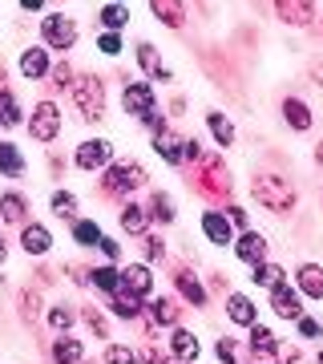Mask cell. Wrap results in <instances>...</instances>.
<instances>
[{"label": "cell", "instance_id": "obj_1", "mask_svg": "<svg viewBox=\"0 0 323 364\" xmlns=\"http://www.w3.org/2000/svg\"><path fill=\"white\" fill-rule=\"evenodd\" d=\"M251 198H255L263 210H271L275 219H287V215H295L299 207V191L295 182L279 174V170H255V178H251Z\"/></svg>", "mask_w": 323, "mask_h": 364}, {"label": "cell", "instance_id": "obj_2", "mask_svg": "<svg viewBox=\"0 0 323 364\" xmlns=\"http://www.w3.org/2000/svg\"><path fill=\"white\" fill-rule=\"evenodd\" d=\"M194 195L202 198L207 207H226L234 195V182H231V166L222 154H207L198 166H194Z\"/></svg>", "mask_w": 323, "mask_h": 364}, {"label": "cell", "instance_id": "obj_3", "mask_svg": "<svg viewBox=\"0 0 323 364\" xmlns=\"http://www.w3.org/2000/svg\"><path fill=\"white\" fill-rule=\"evenodd\" d=\"M146 182H150V174H146L142 162H129V158H121V162H109V166L102 170V198H109V203H126L133 191H142Z\"/></svg>", "mask_w": 323, "mask_h": 364}, {"label": "cell", "instance_id": "obj_4", "mask_svg": "<svg viewBox=\"0 0 323 364\" xmlns=\"http://www.w3.org/2000/svg\"><path fill=\"white\" fill-rule=\"evenodd\" d=\"M73 105H77L81 122H102L105 117V81L97 77V73H77V81H73Z\"/></svg>", "mask_w": 323, "mask_h": 364}, {"label": "cell", "instance_id": "obj_5", "mask_svg": "<svg viewBox=\"0 0 323 364\" xmlns=\"http://www.w3.org/2000/svg\"><path fill=\"white\" fill-rule=\"evenodd\" d=\"M40 41H45V49L53 53H69L77 45V21L65 13H49L40 21Z\"/></svg>", "mask_w": 323, "mask_h": 364}, {"label": "cell", "instance_id": "obj_6", "mask_svg": "<svg viewBox=\"0 0 323 364\" xmlns=\"http://www.w3.org/2000/svg\"><path fill=\"white\" fill-rule=\"evenodd\" d=\"M170 279H174V296H178L186 308H207L210 304L207 287H202V279L190 272V263H174V267H170Z\"/></svg>", "mask_w": 323, "mask_h": 364}, {"label": "cell", "instance_id": "obj_7", "mask_svg": "<svg viewBox=\"0 0 323 364\" xmlns=\"http://www.w3.org/2000/svg\"><path fill=\"white\" fill-rule=\"evenodd\" d=\"M271 13L287 28H311L319 16V4L315 0H271Z\"/></svg>", "mask_w": 323, "mask_h": 364}, {"label": "cell", "instance_id": "obj_8", "mask_svg": "<svg viewBox=\"0 0 323 364\" xmlns=\"http://www.w3.org/2000/svg\"><path fill=\"white\" fill-rule=\"evenodd\" d=\"M114 162V142L109 138H85V142L73 150V166L85 170V174H97Z\"/></svg>", "mask_w": 323, "mask_h": 364}, {"label": "cell", "instance_id": "obj_9", "mask_svg": "<svg viewBox=\"0 0 323 364\" xmlns=\"http://www.w3.org/2000/svg\"><path fill=\"white\" fill-rule=\"evenodd\" d=\"M28 134H33V142H53L57 134H61V109L53 97L33 105V117H28Z\"/></svg>", "mask_w": 323, "mask_h": 364}, {"label": "cell", "instance_id": "obj_10", "mask_svg": "<svg viewBox=\"0 0 323 364\" xmlns=\"http://www.w3.org/2000/svg\"><path fill=\"white\" fill-rule=\"evenodd\" d=\"M121 109H126L129 117H138V122H142L146 114H154L158 109L154 85H150V81H126V90H121Z\"/></svg>", "mask_w": 323, "mask_h": 364}, {"label": "cell", "instance_id": "obj_11", "mask_svg": "<svg viewBox=\"0 0 323 364\" xmlns=\"http://www.w3.org/2000/svg\"><path fill=\"white\" fill-rule=\"evenodd\" d=\"M182 304L178 296H150L146 299V316H150V324L154 328H178L182 324Z\"/></svg>", "mask_w": 323, "mask_h": 364}, {"label": "cell", "instance_id": "obj_12", "mask_svg": "<svg viewBox=\"0 0 323 364\" xmlns=\"http://www.w3.org/2000/svg\"><path fill=\"white\" fill-rule=\"evenodd\" d=\"M279 117H283L287 130H295V134H307L311 126H315V114H311V105L303 102V97H295V93H287L283 102H279Z\"/></svg>", "mask_w": 323, "mask_h": 364}, {"label": "cell", "instance_id": "obj_13", "mask_svg": "<svg viewBox=\"0 0 323 364\" xmlns=\"http://www.w3.org/2000/svg\"><path fill=\"white\" fill-rule=\"evenodd\" d=\"M231 247H234V259L246 263V267L263 263V259H267V251H271V247H267V235H258V231H239Z\"/></svg>", "mask_w": 323, "mask_h": 364}, {"label": "cell", "instance_id": "obj_14", "mask_svg": "<svg viewBox=\"0 0 323 364\" xmlns=\"http://www.w3.org/2000/svg\"><path fill=\"white\" fill-rule=\"evenodd\" d=\"M198 223H202V235H207V239L214 243V247H231V243H234V235H239V231L231 227V219H226V215H222L219 207H207Z\"/></svg>", "mask_w": 323, "mask_h": 364}, {"label": "cell", "instance_id": "obj_15", "mask_svg": "<svg viewBox=\"0 0 323 364\" xmlns=\"http://www.w3.org/2000/svg\"><path fill=\"white\" fill-rule=\"evenodd\" d=\"M271 312L279 316V320H291V324H295L299 316H307L303 312V296H299V287H291V284L275 287L271 291Z\"/></svg>", "mask_w": 323, "mask_h": 364}, {"label": "cell", "instance_id": "obj_16", "mask_svg": "<svg viewBox=\"0 0 323 364\" xmlns=\"http://www.w3.org/2000/svg\"><path fill=\"white\" fill-rule=\"evenodd\" d=\"M121 291H133V296H142V299L154 296V272H150V263H126L121 267Z\"/></svg>", "mask_w": 323, "mask_h": 364}, {"label": "cell", "instance_id": "obj_17", "mask_svg": "<svg viewBox=\"0 0 323 364\" xmlns=\"http://www.w3.org/2000/svg\"><path fill=\"white\" fill-rule=\"evenodd\" d=\"M21 247H25L28 259H45L49 247H53V231L45 223H25V227H21Z\"/></svg>", "mask_w": 323, "mask_h": 364}, {"label": "cell", "instance_id": "obj_18", "mask_svg": "<svg viewBox=\"0 0 323 364\" xmlns=\"http://www.w3.org/2000/svg\"><path fill=\"white\" fill-rule=\"evenodd\" d=\"M170 356H174V360L178 364H194L198 360V352H202V344H198V336H194L190 328H170Z\"/></svg>", "mask_w": 323, "mask_h": 364}, {"label": "cell", "instance_id": "obj_19", "mask_svg": "<svg viewBox=\"0 0 323 364\" xmlns=\"http://www.w3.org/2000/svg\"><path fill=\"white\" fill-rule=\"evenodd\" d=\"M279 344H283V340L275 336L271 328H263V324H251V328H246V348H251V356L275 360V356H279Z\"/></svg>", "mask_w": 323, "mask_h": 364}, {"label": "cell", "instance_id": "obj_20", "mask_svg": "<svg viewBox=\"0 0 323 364\" xmlns=\"http://www.w3.org/2000/svg\"><path fill=\"white\" fill-rule=\"evenodd\" d=\"M226 320L239 328H251L258 324V308H255V299L243 296V291H226Z\"/></svg>", "mask_w": 323, "mask_h": 364}, {"label": "cell", "instance_id": "obj_21", "mask_svg": "<svg viewBox=\"0 0 323 364\" xmlns=\"http://www.w3.org/2000/svg\"><path fill=\"white\" fill-rule=\"evenodd\" d=\"M49 360L53 364H81L85 360V344L69 332H57V340L49 344Z\"/></svg>", "mask_w": 323, "mask_h": 364}, {"label": "cell", "instance_id": "obj_22", "mask_svg": "<svg viewBox=\"0 0 323 364\" xmlns=\"http://www.w3.org/2000/svg\"><path fill=\"white\" fill-rule=\"evenodd\" d=\"M105 299H109V312H114L117 320H126V324H133V320L146 316V299L133 296V291H114V296H105Z\"/></svg>", "mask_w": 323, "mask_h": 364}, {"label": "cell", "instance_id": "obj_23", "mask_svg": "<svg viewBox=\"0 0 323 364\" xmlns=\"http://www.w3.org/2000/svg\"><path fill=\"white\" fill-rule=\"evenodd\" d=\"M295 287L303 299H323V263H299Z\"/></svg>", "mask_w": 323, "mask_h": 364}, {"label": "cell", "instance_id": "obj_24", "mask_svg": "<svg viewBox=\"0 0 323 364\" xmlns=\"http://www.w3.org/2000/svg\"><path fill=\"white\" fill-rule=\"evenodd\" d=\"M49 69H53V61H49V49H45V45H28V49L21 53V73H25L28 81L49 77Z\"/></svg>", "mask_w": 323, "mask_h": 364}, {"label": "cell", "instance_id": "obj_25", "mask_svg": "<svg viewBox=\"0 0 323 364\" xmlns=\"http://www.w3.org/2000/svg\"><path fill=\"white\" fill-rule=\"evenodd\" d=\"M117 227L126 235H133V239H142V235L150 231V215H146V207H138L133 198H126V203H121V215H117Z\"/></svg>", "mask_w": 323, "mask_h": 364}, {"label": "cell", "instance_id": "obj_26", "mask_svg": "<svg viewBox=\"0 0 323 364\" xmlns=\"http://www.w3.org/2000/svg\"><path fill=\"white\" fill-rule=\"evenodd\" d=\"M133 57H138V65H142L154 81H170V77H174V73L162 65V57H158V49L150 45V41H138V45H133Z\"/></svg>", "mask_w": 323, "mask_h": 364}, {"label": "cell", "instance_id": "obj_27", "mask_svg": "<svg viewBox=\"0 0 323 364\" xmlns=\"http://www.w3.org/2000/svg\"><path fill=\"white\" fill-rule=\"evenodd\" d=\"M146 215H150V223L170 227V223L178 219V207H174V198H170L166 191H150V198H146Z\"/></svg>", "mask_w": 323, "mask_h": 364}, {"label": "cell", "instance_id": "obj_28", "mask_svg": "<svg viewBox=\"0 0 323 364\" xmlns=\"http://www.w3.org/2000/svg\"><path fill=\"white\" fill-rule=\"evenodd\" d=\"M150 13H154L166 28H174V33L186 28V4H182V0H150Z\"/></svg>", "mask_w": 323, "mask_h": 364}, {"label": "cell", "instance_id": "obj_29", "mask_svg": "<svg viewBox=\"0 0 323 364\" xmlns=\"http://www.w3.org/2000/svg\"><path fill=\"white\" fill-rule=\"evenodd\" d=\"M0 219L25 227L28 223V198L21 195V191H4V195H0Z\"/></svg>", "mask_w": 323, "mask_h": 364}, {"label": "cell", "instance_id": "obj_30", "mask_svg": "<svg viewBox=\"0 0 323 364\" xmlns=\"http://www.w3.org/2000/svg\"><path fill=\"white\" fill-rule=\"evenodd\" d=\"M251 284L263 287V291H275V287H283V284H287V272L279 267V263L263 259V263H255V267H251Z\"/></svg>", "mask_w": 323, "mask_h": 364}, {"label": "cell", "instance_id": "obj_31", "mask_svg": "<svg viewBox=\"0 0 323 364\" xmlns=\"http://www.w3.org/2000/svg\"><path fill=\"white\" fill-rule=\"evenodd\" d=\"M182 142H186V138H178L174 130L154 134V150H158V158H162L166 166H186V162H182Z\"/></svg>", "mask_w": 323, "mask_h": 364}, {"label": "cell", "instance_id": "obj_32", "mask_svg": "<svg viewBox=\"0 0 323 364\" xmlns=\"http://www.w3.org/2000/svg\"><path fill=\"white\" fill-rule=\"evenodd\" d=\"M89 287H97L102 296H114V291H121V267H117V263L89 267Z\"/></svg>", "mask_w": 323, "mask_h": 364}, {"label": "cell", "instance_id": "obj_33", "mask_svg": "<svg viewBox=\"0 0 323 364\" xmlns=\"http://www.w3.org/2000/svg\"><path fill=\"white\" fill-rule=\"evenodd\" d=\"M69 235H73V243H77V247H97V243H102V223L97 219H73L69 223Z\"/></svg>", "mask_w": 323, "mask_h": 364}, {"label": "cell", "instance_id": "obj_34", "mask_svg": "<svg viewBox=\"0 0 323 364\" xmlns=\"http://www.w3.org/2000/svg\"><path fill=\"white\" fill-rule=\"evenodd\" d=\"M207 126H210V134H214V142L222 146V150H231L234 146V122L222 109H207Z\"/></svg>", "mask_w": 323, "mask_h": 364}, {"label": "cell", "instance_id": "obj_35", "mask_svg": "<svg viewBox=\"0 0 323 364\" xmlns=\"http://www.w3.org/2000/svg\"><path fill=\"white\" fill-rule=\"evenodd\" d=\"M0 174L4 178H25V158L13 142H0Z\"/></svg>", "mask_w": 323, "mask_h": 364}, {"label": "cell", "instance_id": "obj_36", "mask_svg": "<svg viewBox=\"0 0 323 364\" xmlns=\"http://www.w3.org/2000/svg\"><path fill=\"white\" fill-rule=\"evenodd\" d=\"M45 320H49V328L53 332H69V328L81 320V312L73 308V304H53L49 312H45Z\"/></svg>", "mask_w": 323, "mask_h": 364}, {"label": "cell", "instance_id": "obj_37", "mask_svg": "<svg viewBox=\"0 0 323 364\" xmlns=\"http://www.w3.org/2000/svg\"><path fill=\"white\" fill-rule=\"evenodd\" d=\"M97 21H102L105 33H121L129 25V4H105L102 13H97Z\"/></svg>", "mask_w": 323, "mask_h": 364}, {"label": "cell", "instance_id": "obj_38", "mask_svg": "<svg viewBox=\"0 0 323 364\" xmlns=\"http://www.w3.org/2000/svg\"><path fill=\"white\" fill-rule=\"evenodd\" d=\"M21 117H25V109L16 102V93L0 90V126H4V130H9V126H21Z\"/></svg>", "mask_w": 323, "mask_h": 364}, {"label": "cell", "instance_id": "obj_39", "mask_svg": "<svg viewBox=\"0 0 323 364\" xmlns=\"http://www.w3.org/2000/svg\"><path fill=\"white\" fill-rule=\"evenodd\" d=\"M73 81H77V73H73V65H69V61H57V65L49 69V90L53 93L73 90Z\"/></svg>", "mask_w": 323, "mask_h": 364}, {"label": "cell", "instance_id": "obj_40", "mask_svg": "<svg viewBox=\"0 0 323 364\" xmlns=\"http://www.w3.org/2000/svg\"><path fill=\"white\" fill-rule=\"evenodd\" d=\"M49 207H53V215H61V219H77V195L73 191H53V198H49Z\"/></svg>", "mask_w": 323, "mask_h": 364}, {"label": "cell", "instance_id": "obj_41", "mask_svg": "<svg viewBox=\"0 0 323 364\" xmlns=\"http://www.w3.org/2000/svg\"><path fill=\"white\" fill-rule=\"evenodd\" d=\"M162 259H166V239L146 231L142 235V263H162Z\"/></svg>", "mask_w": 323, "mask_h": 364}, {"label": "cell", "instance_id": "obj_42", "mask_svg": "<svg viewBox=\"0 0 323 364\" xmlns=\"http://www.w3.org/2000/svg\"><path fill=\"white\" fill-rule=\"evenodd\" d=\"M105 364H142V356L129 344H105Z\"/></svg>", "mask_w": 323, "mask_h": 364}, {"label": "cell", "instance_id": "obj_43", "mask_svg": "<svg viewBox=\"0 0 323 364\" xmlns=\"http://www.w3.org/2000/svg\"><path fill=\"white\" fill-rule=\"evenodd\" d=\"M16 304H21V316H25L28 324L40 316V291H37V287H25V291L16 296Z\"/></svg>", "mask_w": 323, "mask_h": 364}, {"label": "cell", "instance_id": "obj_44", "mask_svg": "<svg viewBox=\"0 0 323 364\" xmlns=\"http://www.w3.org/2000/svg\"><path fill=\"white\" fill-rule=\"evenodd\" d=\"M81 320H85V324H89V332H93V336L109 340V320H105V316L97 312V308H81Z\"/></svg>", "mask_w": 323, "mask_h": 364}, {"label": "cell", "instance_id": "obj_45", "mask_svg": "<svg viewBox=\"0 0 323 364\" xmlns=\"http://www.w3.org/2000/svg\"><path fill=\"white\" fill-rule=\"evenodd\" d=\"M214 356H219V364H234V360H239V340L222 336L219 344H214Z\"/></svg>", "mask_w": 323, "mask_h": 364}, {"label": "cell", "instance_id": "obj_46", "mask_svg": "<svg viewBox=\"0 0 323 364\" xmlns=\"http://www.w3.org/2000/svg\"><path fill=\"white\" fill-rule=\"evenodd\" d=\"M222 215L231 219L234 231H251V215H246V210L239 207V203H226V207H222Z\"/></svg>", "mask_w": 323, "mask_h": 364}, {"label": "cell", "instance_id": "obj_47", "mask_svg": "<svg viewBox=\"0 0 323 364\" xmlns=\"http://www.w3.org/2000/svg\"><path fill=\"white\" fill-rule=\"evenodd\" d=\"M202 158H207V150H202L198 138H186V142H182V162H186V166H198Z\"/></svg>", "mask_w": 323, "mask_h": 364}, {"label": "cell", "instance_id": "obj_48", "mask_svg": "<svg viewBox=\"0 0 323 364\" xmlns=\"http://www.w3.org/2000/svg\"><path fill=\"white\" fill-rule=\"evenodd\" d=\"M295 332H299L303 340H323L319 320H311V316H299V320H295Z\"/></svg>", "mask_w": 323, "mask_h": 364}, {"label": "cell", "instance_id": "obj_49", "mask_svg": "<svg viewBox=\"0 0 323 364\" xmlns=\"http://www.w3.org/2000/svg\"><path fill=\"white\" fill-rule=\"evenodd\" d=\"M97 49H102L105 57H121V33H102V37H97Z\"/></svg>", "mask_w": 323, "mask_h": 364}, {"label": "cell", "instance_id": "obj_50", "mask_svg": "<svg viewBox=\"0 0 323 364\" xmlns=\"http://www.w3.org/2000/svg\"><path fill=\"white\" fill-rule=\"evenodd\" d=\"M97 247H102V255L109 263H121V243H117V239H109V235H102V243H97Z\"/></svg>", "mask_w": 323, "mask_h": 364}, {"label": "cell", "instance_id": "obj_51", "mask_svg": "<svg viewBox=\"0 0 323 364\" xmlns=\"http://www.w3.org/2000/svg\"><path fill=\"white\" fill-rule=\"evenodd\" d=\"M279 360H283V364H299V360H303V352H299L295 344H287V340H283V344H279Z\"/></svg>", "mask_w": 323, "mask_h": 364}, {"label": "cell", "instance_id": "obj_52", "mask_svg": "<svg viewBox=\"0 0 323 364\" xmlns=\"http://www.w3.org/2000/svg\"><path fill=\"white\" fill-rule=\"evenodd\" d=\"M21 9H25V13H40V9H45V0H21Z\"/></svg>", "mask_w": 323, "mask_h": 364}, {"label": "cell", "instance_id": "obj_53", "mask_svg": "<svg viewBox=\"0 0 323 364\" xmlns=\"http://www.w3.org/2000/svg\"><path fill=\"white\" fill-rule=\"evenodd\" d=\"M311 162H315V166L323 170V138H319V142H315V150H311Z\"/></svg>", "mask_w": 323, "mask_h": 364}, {"label": "cell", "instance_id": "obj_54", "mask_svg": "<svg viewBox=\"0 0 323 364\" xmlns=\"http://www.w3.org/2000/svg\"><path fill=\"white\" fill-rule=\"evenodd\" d=\"M4 259H9V243L0 239V267H4Z\"/></svg>", "mask_w": 323, "mask_h": 364}, {"label": "cell", "instance_id": "obj_55", "mask_svg": "<svg viewBox=\"0 0 323 364\" xmlns=\"http://www.w3.org/2000/svg\"><path fill=\"white\" fill-rule=\"evenodd\" d=\"M251 364H275V360H263V356H251Z\"/></svg>", "mask_w": 323, "mask_h": 364}, {"label": "cell", "instance_id": "obj_56", "mask_svg": "<svg viewBox=\"0 0 323 364\" xmlns=\"http://www.w3.org/2000/svg\"><path fill=\"white\" fill-rule=\"evenodd\" d=\"M315 364H323V348H319V356H315Z\"/></svg>", "mask_w": 323, "mask_h": 364}, {"label": "cell", "instance_id": "obj_57", "mask_svg": "<svg viewBox=\"0 0 323 364\" xmlns=\"http://www.w3.org/2000/svg\"><path fill=\"white\" fill-rule=\"evenodd\" d=\"M109 4H126V0H109Z\"/></svg>", "mask_w": 323, "mask_h": 364}, {"label": "cell", "instance_id": "obj_58", "mask_svg": "<svg viewBox=\"0 0 323 364\" xmlns=\"http://www.w3.org/2000/svg\"><path fill=\"white\" fill-rule=\"evenodd\" d=\"M81 364H93V360H81Z\"/></svg>", "mask_w": 323, "mask_h": 364}]
</instances>
